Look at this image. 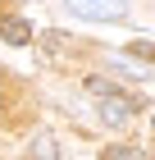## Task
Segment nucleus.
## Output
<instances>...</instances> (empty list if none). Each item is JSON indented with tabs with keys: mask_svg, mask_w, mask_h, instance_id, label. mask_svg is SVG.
<instances>
[{
	"mask_svg": "<svg viewBox=\"0 0 155 160\" xmlns=\"http://www.w3.org/2000/svg\"><path fill=\"white\" fill-rule=\"evenodd\" d=\"M105 156H119V160H142V147H105Z\"/></svg>",
	"mask_w": 155,
	"mask_h": 160,
	"instance_id": "5",
	"label": "nucleus"
},
{
	"mask_svg": "<svg viewBox=\"0 0 155 160\" xmlns=\"http://www.w3.org/2000/svg\"><path fill=\"white\" fill-rule=\"evenodd\" d=\"M32 151H36V156H46V160H55V156H60V147H55V137H50V133H41V137H36V142H32Z\"/></svg>",
	"mask_w": 155,
	"mask_h": 160,
	"instance_id": "4",
	"label": "nucleus"
},
{
	"mask_svg": "<svg viewBox=\"0 0 155 160\" xmlns=\"http://www.w3.org/2000/svg\"><path fill=\"white\" fill-rule=\"evenodd\" d=\"M132 110H137V101L119 96L114 87H109V92H100V123H109V128H123V123L132 119Z\"/></svg>",
	"mask_w": 155,
	"mask_h": 160,
	"instance_id": "2",
	"label": "nucleus"
},
{
	"mask_svg": "<svg viewBox=\"0 0 155 160\" xmlns=\"http://www.w3.org/2000/svg\"><path fill=\"white\" fill-rule=\"evenodd\" d=\"M0 37L9 41V46H27L32 41V23L27 18H0Z\"/></svg>",
	"mask_w": 155,
	"mask_h": 160,
	"instance_id": "3",
	"label": "nucleus"
},
{
	"mask_svg": "<svg viewBox=\"0 0 155 160\" xmlns=\"http://www.w3.org/2000/svg\"><path fill=\"white\" fill-rule=\"evenodd\" d=\"M78 18H91V23H114L128 14V0H64Z\"/></svg>",
	"mask_w": 155,
	"mask_h": 160,
	"instance_id": "1",
	"label": "nucleus"
}]
</instances>
